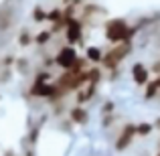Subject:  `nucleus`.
Masks as SVG:
<instances>
[{"label":"nucleus","instance_id":"obj_1","mask_svg":"<svg viewBox=\"0 0 160 156\" xmlns=\"http://www.w3.org/2000/svg\"><path fill=\"white\" fill-rule=\"evenodd\" d=\"M134 35V28H130L126 24V20L118 18V20H108L106 24V39L109 43H116V45H122V43H130Z\"/></svg>","mask_w":160,"mask_h":156},{"label":"nucleus","instance_id":"obj_2","mask_svg":"<svg viewBox=\"0 0 160 156\" xmlns=\"http://www.w3.org/2000/svg\"><path fill=\"white\" fill-rule=\"evenodd\" d=\"M132 51V43H122V45H116L113 49H109L106 53V57H103V65L109 67V69H113V67L118 65V63L122 61V59H126V55Z\"/></svg>","mask_w":160,"mask_h":156},{"label":"nucleus","instance_id":"obj_3","mask_svg":"<svg viewBox=\"0 0 160 156\" xmlns=\"http://www.w3.org/2000/svg\"><path fill=\"white\" fill-rule=\"evenodd\" d=\"M77 55H75L73 51V47H61L59 49V53H57V57H55V63H57L59 67H63L65 71H69L71 67L75 65V61H77Z\"/></svg>","mask_w":160,"mask_h":156},{"label":"nucleus","instance_id":"obj_4","mask_svg":"<svg viewBox=\"0 0 160 156\" xmlns=\"http://www.w3.org/2000/svg\"><path fill=\"white\" fill-rule=\"evenodd\" d=\"M63 23H65V31H67V41H71V43H79L81 41V28H83V23L77 18H63Z\"/></svg>","mask_w":160,"mask_h":156},{"label":"nucleus","instance_id":"obj_5","mask_svg":"<svg viewBox=\"0 0 160 156\" xmlns=\"http://www.w3.org/2000/svg\"><path fill=\"white\" fill-rule=\"evenodd\" d=\"M134 136H136V126L134 124H126L124 130H122V134L116 140V150H126L130 144H132Z\"/></svg>","mask_w":160,"mask_h":156},{"label":"nucleus","instance_id":"obj_6","mask_svg":"<svg viewBox=\"0 0 160 156\" xmlns=\"http://www.w3.org/2000/svg\"><path fill=\"white\" fill-rule=\"evenodd\" d=\"M148 75H150V71L146 69L142 63H136V65L132 67V79H134V83H138V85H148Z\"/></svg>","mask_w":160,"mask_h":156},{"label":"nucleus","instance_id":"obj_7","mask_svg":"<svg viewBox=\"0 0 160 156\" xmlns=\"http://www.w3.org/2000/svg\"><path fill=\"white\" fill-rule=\"evenodd\" d=\"M69 118L75 122V124H85L87 122V112L81 108V105H75V108L69 109Z\"/></svg>","mask_w":160,"mask_h":156},{"label":"nucleus","instance_id":"obj_8","mask_svg":"<svg viewBox=\"0 0 160 156\" xmlns=\"http://www.w3.org/2000/svg\"><path fill=\"white\" fill-rule=\"evenodd\" d=\"M93 93H95V83H87L85 89H79V91H77V103L87 102V99H89Z\"/></svg>","mask_w":160,"mask_h":156},{"label":"nucleus","instance_id":"obj_9","mask_svg":"<svg viewBox=\"0 0 160 156\" xmlns=\"http://www.w3.org/2000/svg\"><path fill=\"white\" fill-rule=\"evenodd\" d=\"M87 57H89L91 61L99 63V61H103V57H106V55L102 53V49H98V47H89V49H87Z\"/></svg>","mask_w":160,"mask_h":156},{"label":"nucleus","instance_id":"obj_10","mask_svg":"<svg viewBox=\"0 0 160 156\" xmlns=\"http://www.w3.org/2000/svg\"><path fill=\"white\" fill-rule=\"evenodd\" d=\"M51 37H53L51 31H43V33H39V35L35 37V43L37 45H47L49 41H51Z\"/></svg>","mask_w":160,"mask_h":156},{"label":"nucleus","instance_id":"obj_11","mask_svg":"<svg viewBox=\"0 0 160 156\" xmlns=\"http://www.w3.org/2000/svg\"><path fill=\"white\" fill-rule=\"evenodd\" d=\"M150 132H152V126L146 124V122H142V124L136 126V136H148Z\"/></svg>","mask_w":160,"mask_h":156},{"label":"nucleus","instance_id":"obj_12","mask_svg":"<svg viewBox=\"0 0 160 156\" xmlns=\"http://www.w3.org/2000/svg\"><path fill=\"white\" fill-rule=\"evenodd\" d=\"M31 43H32L31 33H28V31H22V33H20V37H18V45H20V47H28Z\"/></svg>","mask_w":160,"mask_h":156},{"label":"nucleus","instance_id":"obj_13","mask_svg":"<svg viewBox=\"0 0 160 156\" xmlns=\"http://www.w3.org/2000/svg\"><path fill=\"white\" fill-rule=\"evenodd\" d=\"M158 93V85H156V81H150L148 83V87H146V99H152L154 98V95H156Z\"/></svg>","mask_w":160,"mask_h":156},{"label":"nucleus","instance_id":"obj_14","mask_svg":"<svg viewBox=\"0 0 160 156\" xmlns=\"http://www.w3.org/2000/svg\"><path fill=\"white\" fill-rule=\"evenodd\" d=\"M87 71H89V83H98L99 79H102V71L99 69L93 67V69H87Z\"/></svg>","mask_w":160,"mask_h":156},{"label":"nucleus","instance_id":"obj_15","mask_svg":"<svg viewBox=\"0 0 160 156\" xmlns=\"http://www.w3.org/2000/svg\"><path fill=\"white\" fill-rule=\"evenodd\" d=\"M45 16H47V14L43 12V8H39V6H37L35 10H32V18H35L37 23H41V20H45Z\"/></svg>","mask_w":160,"mask_h":156},{"label":"nucleus","instance_id":"obj_16","mask_svg":"<svg viewBox=\"0 0 160 156\" xmlns=\"http://www.w3.org/2000/svg\"><path fill=\"white\" fill-rule=\"evenodd\" d=\"M112 109H113V103H112V102H108L106 105H103V112H106V113H108V112H112Z\"/></svg>","mask_w":160,"mask_h":156},{"label":"nucleus","instance_id":"obj_17","mask_svg":"<svg viewBox=\"0 0 160 156\" xmlns=\"http://www.w3.org/2000/svg\"><path fill=\"white\" fill-rule=\"evenodd\" d=\"M37 134H39V130L35 128V130L31 132V138H28V140H31V142H35V140H37Z\"/></svg>","mask_w":160,"mask_h":156},{"label":"nucleus","instance_id":"obj_18","mask_svg":"<svg viewBox=\"0 0 160 156\" xmlns=\"http://www.w3.org/2000/svg\"><path fill=\"white\" fill-rule=\"evenodd\" d=\"M113 122V116H106V120H103V126H109Z\"/></svg>","mask_w":160,"mask_h":156},{"label":"nucleus","instance_id":"obj_19","mask_svg":"<svg viewBox=\"0 0 160 156\" xmlns=\"http://www.w3.org/2000/svg\"><path fill=\"white\" fill-rule=\"evenodd\" d=\"M152 71H154V73H156V75H160V61L156 63V65H154L152 67Z\"/></svg>","mask_w":160,"mask_h":156},{"label":"nucleus","instance_id":"obj_20","mask_svg":"<svg viewBox=\"0 0 160 156\" xmlns=\"http://www.w3.org/2000/svg\"><path fill=\"white\" fill-rule=\"evenodd\" d=\"M154 81H156V85H158V89H160V75H158L156 79H154Z\"/></svg>","mask_w":160,"mask_h":156},{"label":"nucleus","instance_id":"obj_21","mask_svg":"<svg viewBox=\"0 0 160 156\" xmlns=\"http://www.w3.org/2000/svg\"><path fill=\"white\" fill-rule=\"evenodd\" d=\"M156 128H160V118H158V120H156Z\"/></svg>","mask_w":160,"mask_h":156},{"label":"nucleus","instance_id":"obj_22","mask_svg":"<svg viewBox=\"0 0 160 156\" xmlns=\"http://www.w3.org/2000/svg\"><path fill=\"white\" fill-rule=\"evenodd\" d=\"M6 156H12V152H6Z\"/></svg>","mask_w":160,"mask_h":156},{"label":"nucleus","instance_id":"obj_23","mask_svg":"<svg viewBox=\"0 0 160 156\" xmlns=\"http://www.w3.org/2000/svg\"><path fill=\"white\" fill-rule=\"evenodd\" d=\"M27 156H32V152H27Z\"/></svg>","mask_w":160,"mask_h":156},{"label":"nucleus","instance_id":"obj_24","mask_svg":"<svg viewBox=\"0 0 160 156\" xmlns=\"http://www.w3.org/2000/svg\"><path fill=\"white\" fill-rule=\"evenodd\" d=\"M158 156H160V154H158Z\"/></svg>","mask_w":160,"mask_h":156}]
</instances>
